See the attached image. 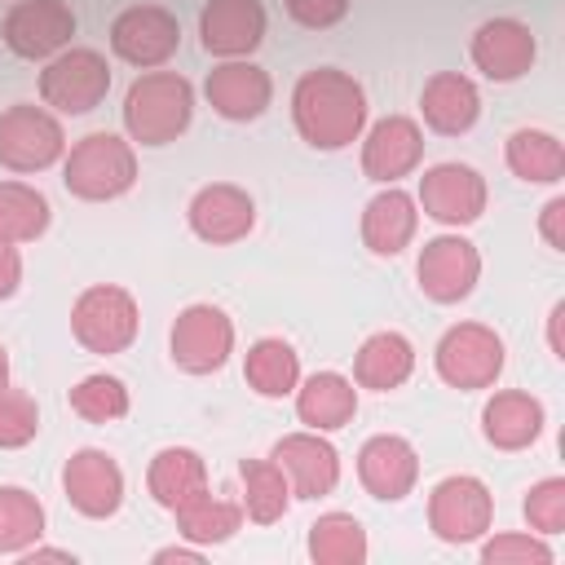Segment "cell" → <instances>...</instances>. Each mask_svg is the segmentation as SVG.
Listing matches in <instances>:
<instances>
[{
	"label": "cell",
	"instance_id": "cell-1",
	"mask_svg": "<svg viewBox=\"0 0 565 565\" xmlns=\"http://www.w3.org/2000/svg\"><path fill=\"white\" fill-rule=\"evenodd\" d=\"M291 119L305 146L313 150H344L366 128V88L335 66L305 71L291 88Z\"/></svg>",
	"mask_w": 565,
	"mask_h": 565
},
{
	"label": "cell",
	"instance_id": "cell-2",
	"mask_svg": "<svg viewBox=\"0 0 565 565\" xmlns=\"http://www.w3.org/2000/svg\"><path fill=\"white\" fill-rule=\"evenodd\" d=\"M194 119V88L177 71H146L124 93V128L137 146H168Z\"/></svg>",
	"mask_w": 565,
	"mask_h": 565
},
{
	"label": "cell",
	"instance_id": "cell-3",
	"mask_svg": "<svg viewBox=\"0 0 565 565\" xmlns=\"http://www.w3.org/2000/svg\"><path fill=\"white\" fill-rule=\"evenodd\" d=\"M62 185L84 203H110L137 185L132 141L115 132H88L62 154Z\"/></svg>",
	"mask_w": 565,
	"mask_h": 565
},
{
	"label": "cell",
	"instance_id": "cell-4",
	"mask_svg": "<svg viewBox=\"0 0 565 565\" xmlns=\"http://www.w3.org/2000/svg\"><path fill=\"white\" fill-rule=\"evenodd\" d=\"M137 327H141V309L132 291L119 282H93L71 305V335L88 353H102V358L124 353L137 340Z\"/></svg>",
	"mask_w": 565,
	"mask_h": 565
},
{
	"label": "cell",
	"instance_id": "cell-5",
	"mask_svg": "<svg viewBox=\"0 0 565 565\" xmlns=\"http://www.w3.org/2000/svg\"><path fill=\"white\" fill-rule=\"evenodd\" d=\"M508 349L503 335L486 322H455L450 331H441L437 349H433V366L441 375V384L472 393V388H490L503 375Z\"/></svg>",
	"mask_w": 565,
	"mask_h": 565
},
{
	"label": "cell",
	"instance_id": "cell-6",
	"mask_svg": "<svg viewBox=\"0 0 565 565\" xmlns=\"http://www.w3.org/2000/svg\"><path fill=\"white\" fill-rule=\"evenodd\" d=\"M168 353L185 375H212L234 353V322L221 305H185L168 331Z\"/></svg>",
	"mask_w": 565,
	"mask_h": 565
},
{
	"label": "cell",
	"instance_id": "cell-7",
	"mask_svg": "<svg viewBox=\"0 0 565 565\" xmlns=\"http://www.w3.org/2000/svg\"><path fill=\"white\" fill-rule=\"evenodd\" d=\"M62 154H66V132L53 110L31 102L0 110V163L9 172H44Z\"/></svg>",
	"mask_w": 565,
	"mask_h": 565
},
{
	"label": "cell",
	"instance_id": "cell-8",
	"mask_svg": "<svg viewBox=\"0 0 565 565\" xmlns=\"http://www.w3.org/2000/svg\"><path fill=\"white\" fill-rule=\"evenodd\" d=\"M110 93V66L97 49H62L40 71V97L57 115H88Z\"/></svg>",
	"mask_w": 565,
	"mask_h": 565
},
{
	"label": "cell",
	"instance_id": "cell-9",
	"mask_svg": "<svg viewBox=\"0 0 565 565\" xmlns=\"http://www.w3.org/2000/svg\"><path fill=\"white\" fill-rule=\"evenodd\" d=\"M494 521V494L481 477H441L428 494V530L441 543H477Z\"/></svg>",
	"mask_w": 565,
	"mask_h": 565
},
{
	"label": "cell",
	"instance_id": "cell-10",
	"mask_svg": "<svg viewBox=\"0 0 565 565\" xmlns=\"http://www.w3.org/2000/svg\"><path fill=\"white\" fill-rule=\"evenodd\" d=\"M415 278L433 305H459L472 296V287L481 278V252L463 234H437L419 247Z\"/></svg>",
	"mask_w": 565,
	"mask_h": 565
},
{
	"label": "cell",
	"instance_id": "cell-11",
	"mask_svg": "<svg viewBox=\"0 0 565 565\" xmlns=\"http://www.w3.org/2000/svg\"><path fill=\"white\" fill-rule=\"evenodd\" d=\"M486 177L472 168V163H433L424 177H419V194L415 203L424 207V216H433L437 225H450V230H463L472 225L481 212H486Z\"/></svg>",
	"mask_w": 565,
	"mask_h": 565
},
{
	"label": "cell",
	"instance_id": "cell-12",
	"mask_svg": "<svg viewBox=\"0 0 565 565\" xmlns=\"http://www.w3.org/2000/svg\"><path fill=\"white\" fill-rule=\"evenodd\" d=\"M0 35H4L13 57L49 62L53 53H62L71 44L75 13H71L66 0H13V9L4 13Z\"/></svg>",
	"mask_w": 565,
	"mask_h": 565
},
{
	"label": "cell",
	"instance_id": "cell-13",
	"mask_svg": "<svg viewBox=\"0 0 565 565\" xmlns=\"http://www.w3.org/2000/svg\"><path fill=\"white\" fill-rule=\"evenodd\" d=\"M181 44V22L163 4H132L110 22V49L119 62L154 71L163 66Z\"/></svg>",
	"mask_w": 565,
	"mask_h": 565
},
{
	"label": "cell",
	"instance_id": "cell-14",
	"mask_svg": "<svg viewBox=\"0 0 565 565\" xmlns=\"http://www.w3.org/2000/svg\"><path fill=\"white\" fill-rule=\"evenodd\" d=\"M62 490H66V503L88 516V521H106L124 508V468L115 463V455L97 450V446H84L66 459L62 468Z\"/></svg>",
	"mask_w": 565,
	"mask_h": 565
},
{
	"label": "cell",
	"instance_id": "cell-15",
	"mask_svg": "<svg viewBox=\"0 0 565 565\" xmlns=\"http://www.w3.org/2000/svg\"><path fill=\"white\" fill-rule=\"evenodd\" d=\"M269 459L282 468L291 499H322L340 481V450L327 441V433H313V428L278 437Z\"/></svg>",
	"mask_w": 565,
	"mask_h": 565
},
{
	"label": "cell",
	"instance_id": "cell-16",
	"mask_svg": "<svg viewBox=\"0 0 565 565\" xmlns=\"http://www.w3.org/2000/svg\"><path fill=\"white\" fill-rule=\"evenodd\" d=\"M472 66L494 79V84H512L521 75H530L534 57H539V40L534 31L521 22V18H486L477 31H472Z\"/></svg>",
	"mask_w": 565,
	"mask_h": 565
},
{
	"label": "cell",
	"instance_id": "cell-17",
	"mask_svg": "<svg viewBox=\"0 0 565 565\" xmlns=\"http://www.w3.org/2000/svg\"><path fill=\"white\" fill-rule=\"evenodd\" d=\"M203 93H207V106H212L221 119H230V124H252V119H260V115L269 110V102H274V79H269L265 66H256V62H247V57H225V62H216V66L207 71Z\"/></svg>",
	"mask_w": 565,
	"mask_h": 565
},
{
	"label": "cell",
	"instance_id": "cell-18",
	"mask_svg": "<svg viewBox=\"0 0 565 565\" xmlns=\"http://www.w3.org/2000/svg\"><path fill=\"white\" fill-rule=\"evenodd\" d=\"M424 159V128L411 115H384L362 128V172L380 185H397Z\"/></svg>",
	"mask_w": 565,
	"mask_h": 565
},
{
	"label": "cell",
	"instance_id": "cell-19",
	"mask_svg": "<svg viewBox=\"0 0 565 565\" xmlns=\"http://www.w3.org/2000/svg\"><path fill=\"white\" fill-rule=\"evenodd\" d=\"M185 221L194 230V238L212 243V247H230L238 238L252 234L256 225V203L243 185L234 181H212L203 190H194L190 207H185Z\"/></svg>",
	"mask_w": 565,
	"mask_h": 565
},
{
	"label": "cell",
	"instance_id": "cell-20",
	"mask_svg": "<svg viewBox=\"0 0 565 565\" xmlns=\"http://www.w3.org/2000/svg\"><path fill=\"white\" fill-rule=\"evenodd\" d=\"M358 481L380 503H402L419 481V455L397 433H375L358 450Z\"/></svg>",
	"mask_w": 565,
	"mask_h": 565
},
{
	"label": "cell",
	"instance_id": "cell-21",
	"mask_svg": "<svg viewBox=\"0 0 565 565\" xmlns=\"http://www.w3.org/2000/svg\"><path fill=\"white\" fill-rule=\"evenodd\" d=\"M265 4L260 0H207L199 13V40L212 57H252L265 40Z\"/></svg>",
	"mask_w": 565,
	"mask_h": 565
},
{
	"label": "cell",
	"instance_id": "cell-22",
	"mask_svg": "<svg viewBox=\"0 0 565 565\" xmlns=\"http://www.w3.org/2000/svg\"><path fill=\"white\" fill-rule=\"evenodd\" d=\"M543 424H547V411L534 393H521V388H503V393H490L486 406H481V437L494 446V450H525L543 437Z\"/></svg>",
	"mask_w": 565,
	"mask_h": 565
},
{
	"label": "cell",
	"instance_id": "cell-23",
	"mask_svg": "<svg viewBox=\"0 0 565 565\" xmlns=\"http://www.w3.org/2000/svg\"><path fill=\"white\" fill-rule=\"evenodd\" d=\"M419 115L441 137H463L481 119V93L459 71H437L419 93Z\"/></svg>",
	"mask_w": 565,
	"mask_h": 565
},
{
	"label": "cell",
	"instance_id": "cell-24",
	"mask_svg": "<svg viewBox=\"0 0 565 565\" xmlns=\"http://www.w3.org/2000/svg\"><path fill=\"white\" fill-rule=\"evenodd\" d=\"M415 230H419L415 194H406L397 185H384L375 199H366V207H362V243H366V252L397 256V252L411 247Z\"/></svg>",
	"mask_w": 565,
	"mask_h": 565
},
{
	"label": "cell",
	"instance_id": "cell-25",
	"mask_svg": "<svg viewBox=\"0 0 565 565\" xmlns=\"http://www.w3.org/2000/svg\"><path fill=\"white\" fill-rule=\"evenodd\" d=\"M296 415L313 433H335L358 415V388L340 371H313L296 384Z\"/></svg>",
	"mask_w": 565,
	"mask_h": 565
},
{
	"label": "cell",
	"instance_id": "cell-26",
	"mask_svg": "<svg viewBox=\"0 0 565 565\" xmlns=\"http://www.w3.org/2000/svg\"><path fill=\"white\" fill-rule=\"evenodd\" d=\"M411 371H415V344L402 331H375L353 353V384L358 388L393 393L411 380Z\"/></svg>",
	"mask_w": 565,
	"mask_h": 565
},
{
	"label": "cell",
	"instance_id": "cell-27",
	"mask_svg": "<svg viewBox=\"0 0 565 565\" xmlns=\"http://www.w3.org/2000/svg\"><path fill=\"white\" fill-rule=\"evenodd\" d=\"M146 486H150V499L159 508L177 512L181 503H190L194 494L207 490V463L190 446H163L146 468Z\"/></svg>",
	"mask_w": 565,
	"mask_h": 565
},
{
	"label": "cell",
	"instance_id": "cell-28",
	"mask_svg": "<svg viewBox=\"0 0 565 565\" xmlns=\"http://www.w3.org/2000/svg\"><path fill=\"white\" fill-rule=\"evenodd\" d=\"M243 380L260 397H287L300 384V353L282 335H260L243 358Z\"/></svg>",
	"mask_w": 565,
	"mask_h": 565
},
{
	"label": "cell",
	"instance_id": "cell-29",
	"mask_svg": "<svg viewBox=\"0 0 565 565\" xmlns=\"http://www.w3.org/2000/svg\"><path fill=\"white\" fill-rule=\"evenodd\" d=\"M503 159H508L512 177H521L530 185H556L565 177V146L543 128H516L503 146Z\"/></svg>",
	"mask_w": 565,
	"mask_h": 565
},
{
	"label": "cell",
	"instance_id": "cell-30",
	"mask_svg": "<svg viewBox=\"0 0 565 565\" xmlns=\"http://www.w3.org/2000/svg\"><path fill=\"white\" fill-rule=\"evenodd\" d=\"M238 486H243V516L256 525H274L291 508V486L274 459H243L238 463Z\"/></svg>",
	"mask_w": 565,
	"mask_h": 565
},
{
	"label": "cell",
	"instance_id": "cell-31",
	"mask_svg": "<svg viewBox=\"0 0 565 565\" xmlns=\"http://www.w3.org/2000/svg\"><path fill=\"white\" fill-rule=\"evenodd\" d=\"M172 516H177V530H181L190 543L216 547V543H230V539L238 534V525H243V503L203 490V494H194L190 503H181Z\"/></svg>",
	"mask_w": 565,
	"mask_h": 565
},
{
	"label": "cell",
	"instance_id": "cell-32",
	"mask_svg": "<svg viewBox=\"0 0 565 565\" xmlns=\"http://www.w3.org/2000/svg\"><path fill=\"white\" fill-rule=\"evenodd\" d=\"M366 552V530L353 512H322L309 525V556L318 565H362Z\"/></svg>",
	"mask_w": 565,
	"mask_h": 565
},
{
	"label": "cell",
	"instance_id": "cell-33",
	"mask_svg": "<svg viewBox=\"0 0 565 565\" xmlns=\"http://www.w3.org/2000/svg\"><path fill=\"white\" fill-rule=\"evenodd\" d=\"M49 199L26 181H0V243H35L49 230Z\"/></svg>",
	"mask_w": 565,
	"mask_h": 565
},
{
	"label": "cell",
	"instance_id": "cell-34",
	"mask_svg": "<svg viewBox=\"0 0 565 565\" xmlns=\"http://www.w3.org/2000/svg\"><path fill=\"white\" fill-rule=\"evenodd\" d=\"M44 539V503L22 486H0V556H18Z\"/></svg>",
	"mask_w": 565,
	"mask_h": 565
},
{
	"label": "cell",
	"instance_id": "cell-35",
	"mask_svg": "<svg viewBox=\"0 0 565 565\" xmlns=\"http://www.w3.org/2000/svg\"><path fill=\"white\" fill-rule=\"evenodd\" d=\"M66 402H71V411H75L79 419H88V424H115V419L128 415V384H124L119 375L97 371V375H84V380L71 388Z\"/></svg>",
	"mask_w": 565,
	"mask_h": 565
},
{
	"label": "cell",
	"instance_id": "cell-36",
	"mask_svg": "<svg viewBox=\"0 0 565 565\" xmlns=\"http://www.w3.org/2000/svg\"><path fill=\"white\" fill-rule=\"evenodd\" d=\"M40 433V406L31 393L18 388H0V450H18L26 441H35Z\"/></svg>",
	"mask_w": 565,
	"mask_h": 565
},
{
	"label": "cell",
	"instance_id": "cell-37",
	"mask_svg": "<svg viewBox=\"0 0 565 565\" xmlns=\"http://www.w3.org/2000/svg\"><path fill=\"white\" fill-rule=\"evenodd\" d=\"M525 521L534 534H561L565 530V481L561 477H543L530 486L525 503H521Z\"/></svg>",
	"mask_w": 565,
	"mask_h": 565
},
{
	"label": "cell",
	"instance_id": "cell-38",
	"mask_svg": "<svg viewBox=\"0 0 565 565\" xmlns=\"http://www.w3.org/2000/svg\"><path fill=\"white\" fill-rule=\"evenodd\" d=\"M486 565H552V547L539 534H494L481 543Z\"/></svg>",
	"mask_w": 565,
	"mask_h": 565
},
{
	"label": "cell",
	"instance_id": "cell-39",
	"mask_svg": "<svg viewBox=\"0 0 565 565\" xmlns=\"http://www.w3.org/2000/svg\"><path fill=\"white\" fill-rule=\"evenodd\" d=\"M282 4H287V18L309 31H327L349 13V0H282Z\"/></svg>",
	"mask_w": 565,
	"mask_h": 565
},
{
	"label": "cell",
	"instance_id": "cell-40",
	"mask_svg": "<svg viewBox=\"0 0 565 565\" xmlns=\"http://www.w3.org/2000/svg\"><path fill=\"white\" fill-rule=\"evenodd\" d=\"M539 234H543V243H547L552 252H565V199H561V194L543 203V212H539Z\"/></svg>",
	"mask_w": 565,
	"mask_h": 565
},
{
	"label": "cell",
	"instance_id": "cell-41",
	"mask_svg": "<svg viewBox=\"0 0 565 565\" xmlns=\"http://www.w3.org/2000/svg\"><path fill=\"white\" fill-rule=\"evenodd\" d=\"M22 287V256L13 243H0V300H13Z\"/></svg>",
	"mask_w": 565,
	"mask_h": 565
},
{
	"label": "cell",
	"instance_id": "cell-42",
	"mask_svg": "<svg viewBox=\"0 0 565 565\" xmlns=\"http://www.w3.org/2000/svg\"><path fill=\"white\" fill-rule=\"evenodd\" d=\"M18 561H22V565H40V561H62V565H75V552H66V547H40V543H31L26 552H18Z\"/></svg>",
	"mask_w": 565,
	"mask_h": 565
},
{
	"label": "cell",
	"instance_id": "cell-43",
	"mask_svg": "<svg viewBox=\"0 0 565 565\" xmlns=\"http://www.w3.org/2000/svg\"><path fill=\"white\" fill-rule=\"evenodd\" d=\"M561 322H565V305L556 300L552 313H547V344H552V358H565V340H561Z\"/></svg>",
	"mask_w": 565,
	"mask_h": 565
},
{
	"label": "cell",
	"instance_id": "cell-44",
	"mask_svg": "<svg viewBox=\"0 0 565 565\" xmlns=\"http://www.w3.org/2000/svg\"><path fill=\"white\" fill-rule=\"evenodd\" d=\"M168 561L199 565V561H203V552H199V547H159V552H154V565H168Z\"/></svg>",
	"mask_w": 565,
	"mask_h": 565
},
{
	"label": "cell",
	"instance_id": "cell-45",
	"mask_svg": "<svg viewBox=\"0 0 565 565\" xmlns=\"http://www.w3.org/2000/svg\"><path fill=\"white\" fill-rule=\"evenodd\" d=\"M0 388H9V349L0 344Z\"/></svg>",
	"mask_w": 565,
	"mask_h": 565
}]
</instances>
